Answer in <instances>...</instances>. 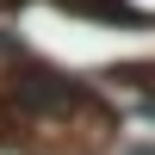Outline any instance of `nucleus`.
Wrapping results in <instances>:
<instances>
[{"mask_svg": "<svg viewBox=\"0 0 155 155\" xmlns=\"http://www.w3.org/2000/svg\"><path fill=\"white\" fill-rule=\"evenodd\" d=\"M56 6H68V12H99V19H137L124 0H56Z\"/></svg>", "mask_w": 155, "mask_h": 155, "instance_id": "obj_1", "label": "nucleus"}, {"mask_svg": "<svg viewBox=\"0 0 155 155\" xmlns=\"http://www.w3.org/2000/svg\"><path fill=\"white\" fill-rule=\"evenodd\" d=\"M149 155H155V149H149Z\"/></svg>", "mask_w": 155, "mask_h": 155, "instance_id": "obj_2", "label": "nucleus"}]
</instances>
